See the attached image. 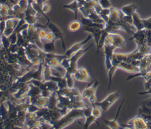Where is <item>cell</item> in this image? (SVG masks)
Segmentation results:
<instances>
[{
  "label": "cell",
  "mask_w": 151,
  "mask_h": 129,
  "mask_svg": "<svg viewBox=\"0 0 151 129\" xmlns=\"http://www.w3.org/2000/svg\"><path fill=\"white\" fill-rule=\"evenodd\" d=\"M47 24L48 25V27L50 30L51 32L54 34L55 40H57V39H60L61 40L63 49L65 51V42L64 40V37H63V34L62 31L55 24H53L51 21L49 22L48 23H47Z\"/></svg>",
  "instance_id": "obj_10"
},
{
  "label": "cell",
  "mask_w": 151,
  "mask_h": 129,
  "mask_svg": "<svg viewBox=\"0 0 151 129\" xmlns=\"http://www.w3.org/2000/svg\"><path fill=\"white\" fill-rule=\"evenodd\" d=\"M132 22L133 25L136 28L137 30H142L145 29L142 22V20L140 19L139 14L137 12H134L132 15Z\"/></svg>",
  "instance_id": "obj_17"
},
{
  "label": "cell",
  "mask_w": 151,
  "mask_h": 129,
  "mask_svg": "<svg viewBox=\"0 0 151 129\" xmlns=\"http://www.w3.org/2000/svg\"><path fill=\"white\" fill-rule=\"evenodd\" d=\"M93 46V44H91L90 46H88L87 48L84 49H80L76 53H75L74 54H73L70 58V66L69 67L65 70L66 75H73L77 69H78L77 67V61L78 59L81 57L91 47Z\"/></svg>",
  "instance_id": "obj_2"
},
{
  "label": "cell",
  "mask_w": 151,
  "mask_h": 129,
  "mask_svg": "<svg viewBox=\"0 0 151 129\" xmlns=\"http://www.w3.org/2000/svg\"><path fill=\"white\" fill-rule=\"evenodd\" d=\"M52 92H51L47 89H42L41 90V96H43V97H45V98H48L51 93Z\"/></svg>",
  "instance_id": "obj_38"
},
{
  "label": "cell",
  "mask_w": 151,
  "mask_h": 129,
  "mask_svg": "<svg viewBox=\"0 0 151 129\" xmlns=\"http://www.w3.org/2000/svg\"><path fill=\"white\" fill-rule=\"evenodd\" d=\"M81 25H82V24H81L80 21L75 20L70 23V24L68 25V30L70 31L74 32V31L78 30L81 28Z\"/></svg>",
  "instance_id": "obj_23"
},
{
  "label": "cell",
  "mask_w": 151,
  "mask_h": 129,
  "mask_svg": "<svg viewBox=\"0 0 151 129\" xmlns=\"http://www.w3.org/2000/svg\"><path fill=\"white\" fill-rule=\"evenodd\" d=\"M37 118V115L36 112H27L25 115V121H31Z\"/></svg>",
  "instance_id": "obj_32"
},
{
  "label": "cell",
  "mask_w": 151,
  "mask_h": 129,
  "mask_svg": "<svg viewBox=\"0 0 151 129\" xmlns=\"http://www.w3.org/2000/svg\"><path fill=\"white\" fill-rule=\"evenodd\" d=\"M88 107L86 103L84 101L83 99L78 101H75L73 102L71 105V109H82L86 107Z\"/></svg>",
  "instance_id": "obj_27"
},
{
  "label": "cell",
  "mask_w": 151,
  "mask_h": 129,
  "mask_svg": "<svg viewBox=\"0 0 151 129\" xmlns=\"http://www.w3.org/2000/svg\"><path fill=\"white\" fill-rule=\"evenodd\" d=\"M118 69L117 66L116 65H112L110 69H109L107 70L108 73V77H109V85L107 89L109 90L111 85V82H112V78L114 74V73L116 72V70Z\"/></svg>",
  "instance_id": "obj_24"
},
{
  "label": "cell",
  "mask_w": 151,
  "mask_h": 129,
  "mask_svg": "<svg viewBox=\"0 0 151 129\" xmlns=\"http://www.w3.org/2000/svg\"><path fill=\"white\" fill-rule=\"evenodd\" d=\"M42 11H43L44 13L48 12L50 11V9H51V6H50V5H49V4L42 5Z\"/></svg>",
  "instance_id": "obj_41"
},
{
  "label": "cell",
  "mask_w": 151,
  "mask_h": 129,
  "mask_svg": "<svg viewBox=\"0 0 151 129\" xmlns=\"http://www.w3.org/2000/svg\"><path fill=\"white\" fill-rule=\"evenodd\" d=\"M2 46H3L2 44L1 43V42H0V50L2 49Z\"/></svg>",
  "instance_id": "obj_43"
},
{
  "label": "cell",
  "mask_w": 151,
  "mask_h": 129,
  "mask_svg": "<svg viewBox=\"0 0 151 129\" xmlns=\"http://www.w3.org/2000/svg\"><path fill=\"white\" fill-rule=\"evenodd\" d=\"M104 54L105 56V66L107 71L112 66V58L113 56L114 50L116 49V47L112 45L104 44Z\"/></svg>",
  "instance_id": "obj_7"
},
{
  "label": "cell",
  "mask_w": 151,
  "mask_h": 129,
  "mask_svg": "<svg viewBox=\"0 0 151 129\" xmlns=\"http://www.w3.org/2000/svg\"><path fill=\"white\" fill-rule=\"evenodd\" d=\"M42 89H47L51 92H57L59 90V87L56 82L53 80H47L43 81Z\"/></svg>",
  "instance_id": "obj_16"
},
{
  "label": "cell",
  "mask_w": 151,
  "mask_h": 129,
  "mask_svg": "<svg viewBox=\"0 0 151 129\" xmlns=\"http://www.w3.org/2000/svg\"><path fill=\"white\" fill-rule=\"evenodd\" d=\"M44 39H45L46 40L49 41L55 40V37H54V34L51 32H47Z\"/></svg>",
  "instance_id": "obj_37"
},
{
  "label": "cell",
  "mask_w": 151,
  "mask_h": 129,
  "mask_svg": "<svg viewBox=\"0 0 151 129\" xmlns=\"http://www.w3.org/2000/svg\"><path fill=\"white\" fill-rule=\"evenodd\" d=\"M61 60L57 58L51 59H45V63L48 64L51 69H54L58 73L60 74H63L64 76L65 73V69L60 64Z\"/></svg>",
  "instance_id": "obj_11"
},
{
  "label": "cell",
  "mask_w": 151,
  "mask_h": 129,
  "mask_svg": "<svg viewBox=\"0 0 151 129\" xmlns=\"http://www.w3.org/2000/svg\"><path fill=\"white\" fill-rule=\"evenodd\" d=\"M137 8V6L134 4H129L123 7L121 11L126 15L132 16V15L136 12V9Z\"/></svg>",
  "instance_id": "obj_18"
},
{
  "label": "cell",
  "mask_w": 151,
  "mask_h": 129,
  "mask_svg": "<svg viewBox=\"0 0 151 129\" xmlns=\"http://www.w3.org/2000/svg\"><path fill=\"white\" fill-rule=\"evenodd\" d=\"M137 94H139V95H147V94H149V95H151V89H150L149 90H147V91H145L144 92H140Z\"/></svg>",
  "instance_id": "obj_42"
},
{
  "label": "cell",
  "mask_w": 151,
  "mask_h": 129,
  "mask_svg": "<svg viewBox=\"0 0 151 129\" xmlns=\"http://www.w3.org/2000/svg\"><path fill=\"white\" fill-rule=\"evenodd\" d=\"M124 99H123L121 104H120L119 108H118V109H117V113L116 114V116L114 117V118L113 120H106V119H103V122H104V124L107 126L109 127L110 128H111V129H119V128H122V127L121 126L120 124H119L117 122V118L119 117V115L120 114V109H121V108L124 103Z\"/></svg>",
  "instance_id": "obj_12"
},
{
  "label": "cell",
  "mask_w": 151,
  "mask_h": 129,
  "mask_svg": "<svg viewBox=\"0 0 151 129\" xmlns=\"http://www.w3.org/2000/svg\"><path fill=\"white\" fill-rule=\"evenodd\" d=\"M92 107H91V114L96 117L97 118H99L101 117L102 114H103V111L102 109L99 107L98 106L96 105L95 104H91Z\"/></svg>",
  "instance_id": "obj_26"
},
{
  "label": "cell",
  "mask_w": 151,
  "mask_h": 129,
  "mask_svg": "<svg viewBox=\"0 0 151 129\" xmlns=\"http://www.w3.org/2000/svg\"><path fill=\"white\" fill-rule=\"evenodd\" d=\"M98 3L103 9H110L111 8V4L109 0H99Z\"/></svg>",
  "instance_id": "obj_31"
},
{
  "label": "cell",
  "mask_w": 151,
  "mask_h": 129,
  "mask_svg": "<svg viewBox=\"0 0 151 129\" xmlns=\"http://www.w3.org/2000/svg\"><path fill=\"white\" fill-rule=\"evenodd\" d=\"M1 41L4 47H5L7 49H9V47L11 45V43L8 39V37L2 34L1 37Z\"/></svg>",
  "instance_id": "obj_30"
},
{
  "label": "cell",
  "mask_w": 151,
  "mask_h": 129,
  "mask_svg": "<svg viewBox=\"0 0 151 129\" xmlns=\"http://www.w3.org/2000/svg\"><path fill=\"white\" fill-rule=\"evenodd\" d=\"M48 103V98H45L41 96V95L37 99L35 105L37 106L39 108H47Z\"/></svg>",
  "instance_id": "obj_22"
},
{
  "label": "cell",
  "mask_w": 151,
  "mask_h": 129,
  "mask_svg": "<svg viewBox=\"0 0 151 129\" xmlns=\"http://www.w3.org/2000/svg\"><path fill=\"white\" fill-rule=\"evenodd\" d=\"M47 33V32L44 29H43V28L40 29V31H38V34H39V36H40V38L41 39H44Z\"/></svg>",
  "instance_id": "obj_39"
},
{
  "label": "cell",
  "mask_w": 151,
  "mask_h": 129,
  "mask_svg": "<svg viewBox=\"0 0 151 129\" xmlns=\"http://www.w3.org/2000/svg\"><path fill=\"white\" fill-rule=\"evenodd\" d=\"M73 75L74 78L80 82H88L91 80V76L88 70L84 67L78 68Z\"/></svg>",
  "instance_id": "obj_9"
},
{
  "label": "cell",
  "mask_w": 151,
  "mask_h": 129,
  "mask_svg": "<svg viewBox=\"0 0 151 129\" xmlns=\"http://www.w3.org/2000/svg\"><path fill=\"white\" fill-rule=\"evenodd\" d=\"M120 91H117L111 93L106 96L105 99L100 102H96L95 105L100 107L103 112H106L119 98Z\"/></svg>",
  "instance_id": "obj_4"
},
{
  "label": "cell",
  "mask_w": 151,
  "mask_h": 129,
  "mask_svg": "<svg viewBox=\"0 0 151 129\" xmlns=\"http://www.w3.org/2000/svg\"><path fill=\"white\" fill-rule=\"evenodd\" d=\"M88 100L89 101V102L91 103V104H95L97 102V96L96 94H94L93 95H91L90 97H89L88 98Z\"/></svg>",
  "instance_id": "obj_40"
},
{
  "label": "cell",
  "mask_w": 151,
  "mask_h": 129,
  "mask_svg": "<svg viewBox=\"0 0 151 129\" xmlns=\"http://www.w3.org/2000/svg\"><path fill=\"white\" fill-rule=\"evenodd\" d=\"M140 105L142 106H145L146 107H149L151 108V96L144 101H141Z\"/></svg>",
  "instance_id": "obj_36"
},
{
  "label": "cell",
  "mask_w": 151,
  "mask_h": 129,
  "mask_svg": "<svg viewBox=\"0 0 151 129\" xmlns=\"http://www.w3.org/2000/svg\"><path fill=\"white\" fill-rule=\"evenodd\" d=\"M84 118L83 111L79 109H71L53 124L52 128H64L79 118Z\"/></svg>",
  "instance_id": "obj_1"
},
{
  "label": "cell",
  "mask_w": 151,
  "mask_h": 129,
  "mask_svg": "<svg viewBox=\"0 0 151 129\" xmlns=\"http://www.w3.org/2000/svg\"><path fill=\"white\" fill-rule=\"evenodd\" d=\"M8 114H9V109L8 107H6L4 103H1L0 105V118L5 120L8 118Z\"/></svg>",
  "instance_id": "obj_25"
},
{
  "label": "cell",
  "mask_w": 151,
  "mask_h": 129,
  "mask_svg": "<svg viewBox=\"0 0 151 129\" xmlns=\"http://www.w3.org/2000/svg\"><path fill=\"white\" fill-rule=\"evenodd\" d=\"M63 7L64 8L69 9H71V11H73L74 12V15H75L74 18H75V20L77 19L78 11L79 9V4H78V2L77 1V0H74L70 4H67V5H64Z\"/></svg>",
  "instance_id": "obj_19"
},
{
  "label": "cell",
  "mask_w": 151,
  "mask_h": 129,
  "mask_svg": "<svg viewBox=\"0 0 151 129\" xmlns=\"http://www.w3.org/2000/svg\"><path fill=\"white\" fill-rule=\"evenodd\" d=\"M112 45L116 47V48L123 49L124 47L126 44V41L124 38L115 33L109 34V35L105 38L104 45Z\"/></svg>",
  "instance_id": "obj_5"
},
{
  "label": "cell",
  "mask_w": 151,
  "mask_h": 129,
  "mask_svg": "<svg viewBox=\"0 0 151 129\" xmlns=\"http://www.w3.org/2000/svg\"><path fill=\"white\" fill-rule=\"evenodd\" d=\"M121 125V124H120ZM121 125L122 128H134V129H146L147 125L141 115L137 114L133 118L131 119L127 124Z\"/></svg>",
  "instance_id": "obj_6"
},
{
  "label": "cell",
  "mask_w": 151,
  "mask_h": 129,
  "mask_svg": "<svg viewBox=\"0 0 151 129\" xmlns=\"http://www.w3.org/2000/svg\"><path fill=\"white\" fill-rule=\"evenodd\" d=\"M116 66H117L118 69H120L122 70H123L124 71H126L130 73H135L139 72V67H136L129 63L122 62L117 64Z\"/></svg>",
  "instance_id": "obj_15"
},
{
  "label": "cell",
  "mask_w": 151,
  "mask_h": 129,
  "mask_svg": "<svg viewBox=\"0 0 151 129\" xmlns=\"http://www.w3.org/2000/svg\"><path fill=\"white\" fill-rule=\"evenodd\" d=\"M45 62V61H44ZM44 62H41L39 65L38 67L36 70H31L29 72L26 73L18 80V82L20 83H27L31 79H37L40 80H42V68L44 66Z\"/></svg>",
  "instance_id": "obj_3"
},
{
  "label": "cell",
  "mask_w": 151,
  "mask_h": 129,
  "mask_svg": "<svg viewBox=\"0 0 151 129\" xmlns=\"http://www.w3.org/2000/svg\"><path fill=\"white\" fill-rule=\"evenodd\" d=\"M64 76L65 78L67 87H68V88L73 87L74 81V79L73 78V75H66V74H65Z\"/></svg>",
  "instance_id": "obj_29"
},
{
  "label": "cell",
  "mask_w": 151,
  "mask_h": 129,
  "mask_svg": "<svg viewBox=\"0 0 151 129\" xmlns=\"http://www.w3.org/2000/svg\"><path fill=\"white\" fill-rule=\"evenodd\" d=\"M97 119V118L96 117H95L94 116H93L92 114L88 116V117H85V121H84V123L83 124L84 128H86V129L88 128L89 127V126L94 122L97 123V124L99 125V123L98 122Z\"/></svg>",
  "instance_id": "obj_20"
},
{
  "label": "cell",
  "mask_w": 151,
  "mask_h": 129,
  "mask_svg": "<svg viewBox=\"0 0 151 129\" xmlns=\"http://www.w3.org/2000/svg\"><path fill=\"white\" fill-rule=\"evenodd\" d=\"M145 44L151 47V30L145 29Z\"/></svg>",
  "instance_id": "obj_28"
},
{
  "label": "cell",
  "mask_w": 151,
  "mask_h": 129,
  "mask_svg": "<svg viewBox=\"0 0 151 129\" xmlns=\"http://www.w3.org/2000/svg\"><path fill=\"white\" fill-rule=\"evenodd\" d=\"M8 39L11 43V44H16L17 43V33L14 31L11 36L8 37Z\"/></svg>",
  "instance_id": "obj_34"
},
{
  "label": "cell",
  "mask_w": 151,
  "mask_h": 129,
  "mask_svg": "<svg viewBox=\"0 0 151 129\" xmlns=\"http://www.w3.org/2000/svg\"><path fill=\"white\" fill-rule=\"evenodd\" d=\"M142 22L145 29L151 30V17L147 19L142 20Z\"/></svg>",
  "instance_id": "obj_33"
},
{
  "label": "cell",
  "mask_w": 151,
  "mask_h": 129,
  "mask_svg": "<svg viewBox=\"0 0 151 129\" xmlns=\"http://www.w3.org/2000/svg\"><path fill=\"white\" fill-rule=\"evenodd\" d=\"M14 28H9V27H5L4 29L2 34L4 35L5 36L8 37L9 36H11L14 32Z\"/></svg>",
  "instance_id": "obj_35"
},
{
  "label": "cell",
  "mask_w": 151,
  "mask_h": 129,
  "mask_svg": "<svg viewBox=\"0 0 151 129\" xmlns=\"http://www.w3.org/2000/svg\"><path fill=\"white\" fill-rule=\"evenodd\" d=\"M99 85V82L94 80L91 82L81 93L83 98L88 99L91 95L96 94L97 86Z\"/></svg>",
  "instance_id": "obj_13"
},
{
  "label": "cell",
  "mask_w": 151,
  "mask_h": 129,
  "mask_svg": "<svg viewBox=\"0 0 151 129\" xmlns=\"http://www.w3.org/2000/svg\"><path fill=\"white\" fill-rule=\"evenodd\" d=\"M103 29L95 27H85L84 28V31L88 32L92 34V36L94 38V41L96 45V49H98L99 41L101 37V35L102 33Z\"/></svg>",
  "instance_id": "obj_14"
},
{
  "label": "cell",
  "mask_w": 151,
  "mask_h": 129,
  "mask_svg": "<svg viewBox=\"0 0 151 129\" xmlns=\"http://www.w3.org/2000/svg\"><path fill=\"white\" fill-rule=\"evenodd\" d=\"M55 40L49 41L44 44L42 46V50L45 53H54L55 50L54 42Z\"/></svg>",
  "instance_id": "obj_21"
},
{
  "label": "cell",
  "mask_w": 151,
  "mask_h": 129,
  "mask_svg": "<svg viewBox=\"0 0 151 129\" xmlns=\"http://www.w3.org/2000/svg\"><path fill=\"white\" fill-rule=\"evenodd\" d=\"M91 38H92V36L91 35H88L85 40H84L81 41H80L78 43H76L74 44H73L67 50L65 51L64 54L67 57L70 58L73 54H74L75 53H76L77 51H78V50L81 49L83 46L84 45H85L89 40H90L91 39Z\"/></svg>",
  "instance_id": "obj_8"
}]
</instances>
